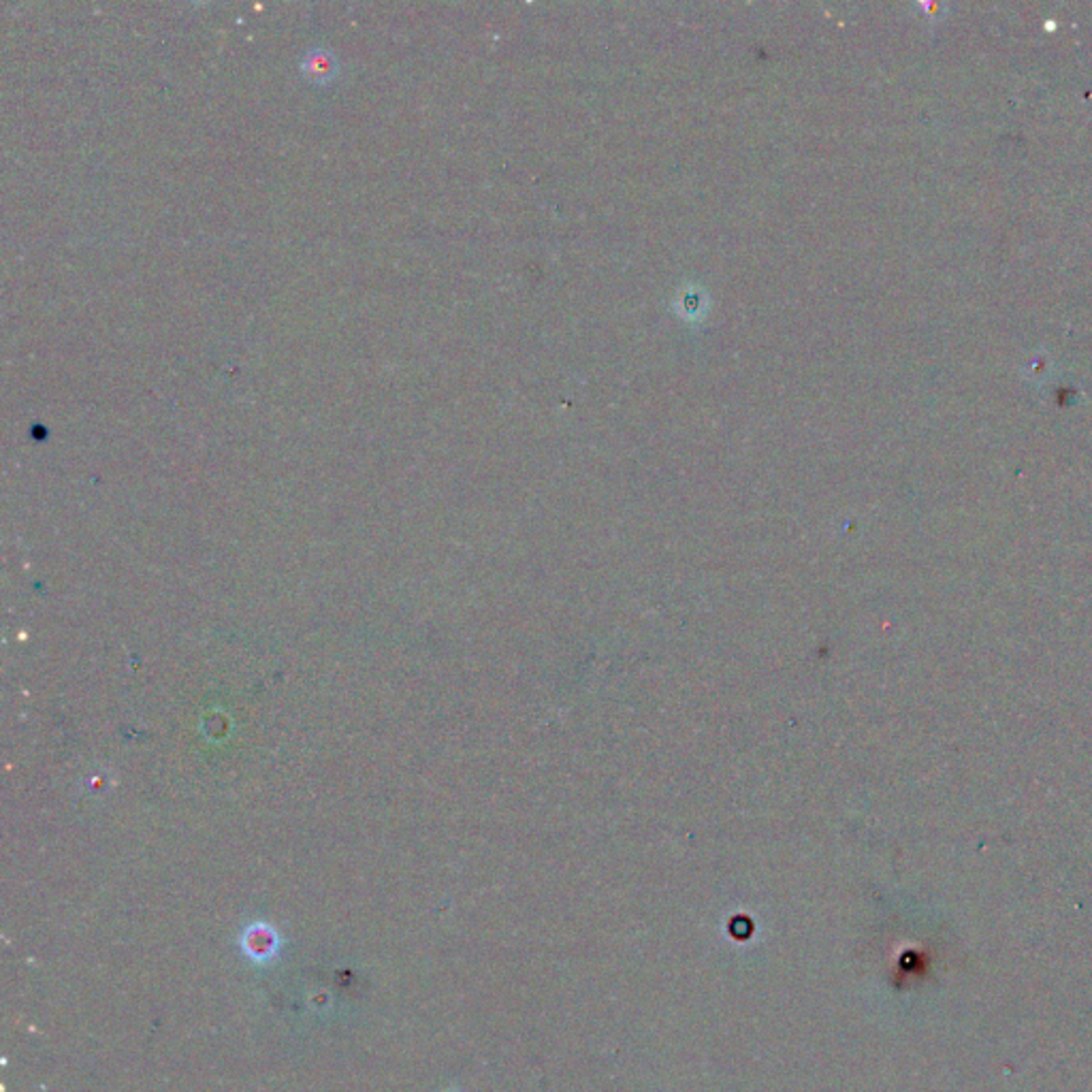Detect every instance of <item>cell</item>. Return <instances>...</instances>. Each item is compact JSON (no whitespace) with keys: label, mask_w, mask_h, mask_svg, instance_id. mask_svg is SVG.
Returning <instances> with one entry per match:
<instances>
[{"label":"cell","mask_w":1092,"mask_h":1092,"mask_svg":"<svg viewBox=\"0 0 1092 1092\" xmlns=\"http://www.w3.org/2000/svg\"><path fill=\"white\" fill-rule=\"evenodd\" d=\"M299 69H301V76L307 82H312L316 86H327L337 78L339 63H337L335 52H331L324 46H314L303 52Z\"/></svg>","instance_id":"obj_1"}]
</instances>
